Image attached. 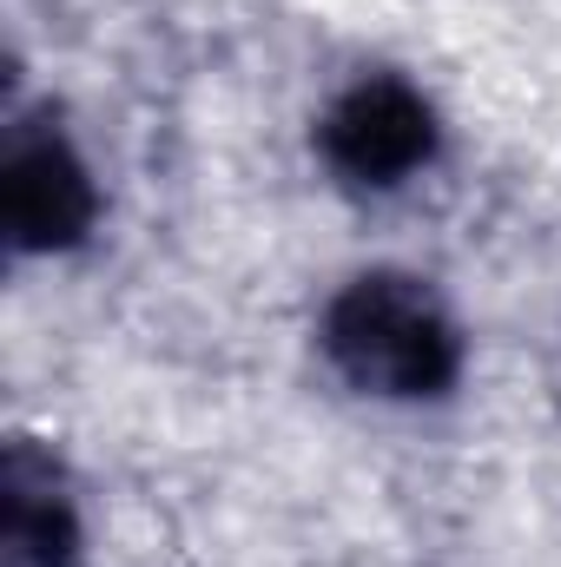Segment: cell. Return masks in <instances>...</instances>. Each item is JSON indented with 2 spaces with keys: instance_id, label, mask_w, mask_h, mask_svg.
<instances>
[{
  "instance_id": "1",
  "label": "cell",
  "mask_w": 561,
  "mask_h": 567,
  "mask_svg": "<svg viewBox=\"0 0 561 567\" xmlns=\"http://www.w3.org/2000/svg\"><path fill=\"white\" fill-rule=\"evenodd\" d=\"M324 363L370 403H442L462 383V330L410 271L350 278L317 323Z\"/></svg>"
},
{
  "instance_id": "2",
  "label": "cell",
  "mask_w": 561,
  "mask_h": 567,
  "mask_svg": "<svg viewBox=\"0 0 561 567\" xmlns=\"http://www.w3.org/2000/svg\"><path fill=\"white\" fill-rule=\"evenodd\" d=\"M0 225L20 258H60L100 225V178L47 113H7L0 140Z\"/></svg>"
},
{
  "instance_id": "3",
  "label": "cell",
  "mask_w": 561,
  "mask_h": 567,
  "mask_svg": "<svg viewBox=\"0 0 561 567\" xmlns=\"http://www.w3.org/2000/svg\"><path fill=\"white\" fill-rule=\"evenodd\" d=\"M442 152V120L429 93L404 73H364L350 80L324 120H317V158L350 185V192H397Z\"/></svg>"
},
{
  "instance_id": "4",
  "label": "cell",
  "mask_w": 561,
  "mask_h": 567,
  "mask_svg": "<svg viewBox=\"0 0 561 567\" xmlns=\"http://www.w3.org/2000/svg\"><path fill=\"white\" fill-rule=\"evenodd\" d=\"M86 528L80 502L53 455L33 442H7L0 462V561L7 567H80Z\"/></svg>"
}]
</instances>
